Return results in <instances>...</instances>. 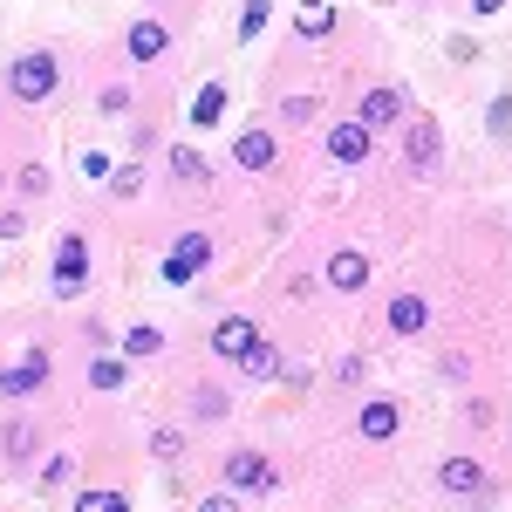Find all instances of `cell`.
Wrapping results in <instances>:
<instances>
[{"mask_svg": "<svg viewBox=\"0 0 512 512\" xmlns=\"http://www.w3.org/2000/svg\"><path fill=\"white\" fill-rule=\"evenodd\" d=\"M485 130H492V137H506V130H512V96H492V117H485Z\"/></svg>", "mask_w": 512, "mask_h": 512, "instance_id": "cell-26", "label": "cell"}, {"mask_svg": "<svg viewBox=\"0 0 512 512\" xmlns=\"http://www.w3.org/2000/svg\"><path fill=\"white\" fill-rule=\"evenodd\" d=\"M396 424H403V410L376 396V403H362V417H355V437H369V444H390Z\"/></svg>", "mask_w": 512, "mask_h": 512, "instance_id": "cell-8", "label": "cell"}, {"mask_svg": "<svg viewBox=\"0 0 512 512\" xmlns=\"http://www.w3.org/2000/svg\"><path fill=\"white\" fill-rule=\"evenodd\" d=\"M28 233V219H21V212H0V239H21Z\"/></svg>", "mask_w": 512, "mask_h": 512, "instance_id": "cell-32", "label": "cell"}, {"mask_svg": "<svg viewBox=\"0 0 512 512\" xmlns=\"http://www.w3.org/2000/svg\"><path fill=\"white\" fill-rule=\"evenodd\" d=\"M267 7H274V0H246V14H239V41H253L260 28H267Z\"/></svg>", "mask_w": 512, "mask_h": 512, "instance_id": "cell-24", "label": "cell"}, {"mask_svg": "<svg viewBox=\"0 0 512 512\" xmlns=\"http://www.w3.org/2000/svg\"><path fill=\"white\" fill-rule=\"evenodd\" d=\"M76 472V465H69V458H48V465H41V485H62V478Z\"/></svg>", "mask_w": 512, "mask_h": 512, "instance_id": "cell-30", "label": "cell"}, {"mask_svg": "<svg viewBox=\"0 0 512 512\" xmlns=\"http://www.w3.org/2000/svg\"><path fill=\"white\" fill-rule=\"evenodd\" d=\"M294 28H301L308 41H321L328 28H335V0H301V7H294Z\"/></svg>", "mask_w": 512, "mask_h": 512, "instance_id": "cell-16", "label": "cell"}, {"mask_svg": "<svg viewBox=\"0 0 512 512\" xmlns=\"http://www.w3.org/2000/svg\"><path fill=\"white\" fill-rule=\"evenodd\" d=\"M151 451H158L164 465H171V458H178V451H185V437H178V431H151Z\"/></svg>", "mask_w": 512, "mask_h": 512, "instance_id": "cell-27", "label": "cell"}, {"mask_svg": "<svg viewBox=\"0 0 512 512\" xmlns=\"http://www.w3.org/2000/svg\"><path fill=\"white\" fill-rule=\"evenodd\" d=\"M369 137H376V130H369L362 117H342L335 130H328V158L335 164H369Z\"/></svg>", "mask_w": 512, "mask_h": 512, "instance_id": "cell-7", "label": "cell"}, {"mask_svg": "<svg viewBox=\"0 0 512 512\" xmlns=\"http://www.w3.org/2000/svg\"><path fill=\"white\" fill-rule=\"evenodd\" d=\"M82 287H89V239H82V233H62L55 267H48V294H55V301H76Z\"/></svg>", "mask_w": 512, "mask_h": 512, "instance_id": "cell-1", "label": "cell"}, {"mask_svg": "<svg viewBox=\"0 0 512 512\" xmlns=\"http://www.w3.org/2000/svg\"><path fill=\"white\" fill-rule=\"evenodd\" d=\"M239 369H246V376H280V355L267 349V342H253V355H246Z\"/></svg>", "mask_w": 512, "mask_h": 512, "instance_id": "cell-23", "label": "cell"}, {"mask_svg": "<svg viewBox=\"0 0 512 512\" xmlns=\"http://www.w3.org/2000/svg\"><path fill=\"white\" fill-rule=\"evenodd\" d=\"M110 192H117V198L137 192V164H130V171H110Z\"/></svg>", "mask_w": 512, "mask_h": 512, "instance_id": "cell-31", "label": "cell"}, {"mask_svg": "<svg viewBox=\"0 0 512 512\" xmlns=\"http://www.w3.org/2000/svg\"><path fill=\"white\" fill-rule=\"evenodd\" d=\"M233 158L246 164V171H274L280 158V144H274V130H239V144H233Z\"/></svg>", "mask_w": 512, "mask_h": 512, "instance_id": "cell-10", "label": "cell"}, {"mask_svg": "<svg viewBox=\"0 0 512 512\" xmlns=\"http://www.w3.org/2000/svg\"><path fill=\"white\" fill-rule=\"evenodd\" d=\"M7 89L21 96V103H48L55 96V55H14V69H7Z\"/></svg>", "mask_w": 512, "mask_h": 512, "instance_id": "cell-2", "label": "cell"}, {"mask_svg": "<svg viewBox=\"0 0 512 512\" xmlns=\"http://www.w3.org/2000/svg\"><path fill=\"white\" fill-rule=\"evenodd\" d=\"M0 451H7L14 465H28V458L41 451V431L35 424H7V431H0Z\"/></svg>", "mask_w": 512, "mask_h": 512, "instance_id": "cell-17", "label": "cell"}, {"mask_svg": "<svg viewBox=\"0 0 512 512\" xmlns=\"http://www.w3.org/2000/svg\"><path fill=\"white\" fill-rule=\"evenodd\" d=\"M164 48H171L164 21H130V55H137V62H158Z\"/></svg>", "mask_w": 512, "mask_h": 512, "instance_id": "cell-14", "label": "cell"}, {"mask_svg": "<svg viewBox=\"0 0 512 512\" xmlns=\"http://www.w3.org/2000/svg\"><path fill=\"white\" fill-rule=\"evenodd\" d=\"M41 383H48V355H41V349H28L7 376H0V390H7V396H35Z\"/></svg>", "mask_w": 512, "mask_h": 512, "instance_id": "cell-9", "label": "cell"}, {"mask_svg": "<svg viewBox=\"0 0 512 512\" xmlns=\"http://www.w3.org/2000/svg\"><path fill=\"white\" fill-rule=\"evenodd\" d=\"M158 349H164L158 328H130V335H123V362H144V355H158Z\"/></svg>", "mask_w": 512, "mask_h": 512, "instance_id": "cell-19", "label": "cell"}, {"mask_svg": "<svg viewBox=\"0 0 512 512\" xmlns=\"http://www.w3.org/2000/svg\"><path fill=\"white\" fill-rule=\"evenodd\" d=\"M171 171H178V185H205V158H198V151H178Z\"/></svg>", "mask_w": 512, "mask_h": 512, "instance_id": "cell-25", "label": "cell"}, {"mask_svg": "<svg viewBox=\"0 0 512 512\" xmlns=\"http://www.w3.org/2000/svg\"><path fill=\"white\" fill-rule=\"evenodd\" d=\"M205 260H212V239H205V233H185L171 253H164V280H171V287H185V280L205 274Z\"/></svg>", "mask_w": 512, "mask_h": 512, "instance_id": "cell-4", "label": "cell"}, {"mask_svg": "<svg viewBox=\"0 0 512 512\" xmlns=\"http://www.w3.org/2000/svg\"><path fill=\"white\" fill-rule=\"evenodd\" d=\"M383 321H390V335H424L431 308H424V294H396L390 308H383Z\"/></svg>", "mask_w": 512, "mask_h": 512, "instance_id": "cell-12", "label": "cell"}, {"mask_svg": "<svg viewBox=\"0 0 512 512\" xmlns=\"http://www.w3.org/2000/svg\"><path fill=\"white\" fill-rule=\"evenodd\" d=\"M76 512H130V492H82Z\"/></svg>", "mask_w": 512, "mask_h": 512, "instance_id": "cell-21", "label": "cell"}, {"mask_svg": "<svg viewBox=\"0 0 512 512\" xmlns=\"http://www.w3.org/2000/svg\"><path fill=\"white\" fill-rule=\"evenodd\" d=\"M403 158L417 164V171H437L444 164V130H437V117H403Z\"/></svg>", "mask_w": 512, "mask_h": 512, "instance_id": "cell-3", "label": "cell"}, {"mask_svg": "<svg viewBox=\"0 0 512 512\" xmlns=\"http://www.w3.org/2000/svg\"><path fill=\"white\" fill-rule=\"evenodd\" d=\"M499 7H506V0H472V14H499Z\"/></svg>", "mask_w": 512, "mask_h": 512, "instance_id": "cell-34", "label": "cell"}, {"mask_svg": "<svg viewBox=\"0 0 512 512\" xmlns=\"http://www.w3.org/2000/svg\"><path fill=\"white\" fill-rule=\"evenodd\" d=\"M437 485H444V492H478L485 472H478V458H444V465H437Z\"/></svg>", "mask_w": 512, "mask_h": 512, "instance_id": "cell-15", "label": "cell"}, {"mask_svg": "<svg viewBox=\"0 0 512 512\" xmlns=\"http://www.w3.org/2000/svg\"><path fill=\"white\" fill-rule=\"evenodd\" d=\"M205 512H239V499H233V492H212V499H205Z\"/></svg>", "mask_w": 512, "mask_h": 512, "instance_id": "cell-33", "label": "cell"}, {"mask_svg": "<svg viewBox=\"0 0 512 512\" xmlns=\"http://www.w3.org/2000/svg\"><path fill=\"white\" fill-rule=\"evenodd\" d=\"M226 485H233V492H280V472L260 451H233V458H226Z\"/></svg>", "mask_w": 512, "mask_h": 512, "instance_id": "cell-5", "label": "cell"}, {"mask_svg": "<svg viewBox=\"0 0 512 512\" xmlns=\"http://www.w3.org/2000/svg\"><path fill=\"white\" fill-rule=\"evenodd\" d=\"M89 383H96V390H123V383H130V362H117V355H103V362L89 369Z\"/></svg>", "mask_w": 512, "mask_h": 512, "instance_id": "cell-20", "label": "cell"}, {"mask_svg": "<svg viewBox=\"0 0 512 512\" xmlns=\"http://www.w3.org/2000/svg\"><path fill=\"white\" fill-rule=\"evenodd\" d=\"M82 171H89V178H103V185H110V171H117V164L103 158V151H89V158H82Z\"/></svg>", "mask_w": 512, "mask_h": 512, "instance_id": "cell-29", "label": "cell"}, {"mask_svg": "<svg viewBox=\"0 0 512 512\" xmlns=\"http://www.w3.org/2000/svg\"><path fill=\"white\" fill-rule=\"evenodd\" d=\"M219 117H226V82H205L198 103H192V123H198V130H212Z\"/></svg>", "mask_w": 512, "mask_h": 512, "instance_id": "cell-18", "label": "cell"}, {"mask_svg": "<svg viewBox=\"0 0 512 512\" xmlns=\"http://www.w3.org/2000/svg\"><path fill=\"white\" fill-rule=\"evenodd\" d=\"M21 192H28V198L48 192V171H41V164H28V171H21Z\"/></svg>", "mask_w": 512, "mask_h": 512, "instance_id": "cell-28", "label": "cell"}, {"mask_svg": "<svg viewBox=\"0 0 512 512\" xmlns=\"http://www.w3.org/2000/svg\"><path fill=\"white\" fill-rule=\"evenodd\" d=\"M280 117L301 130V123H315V117H321V103H315V96H287V103H280Z\"/></svg>", "mask_w": 512, "mask_h": 512, "instance_id": "cell-22", "label": "cell"}, {"mask_svg": "<svg viewBox=\"0 0 512 512\" xmlns=\"http://www.w3.org/2000/svg\"><path fill=\"white\" fill-rule=\"evenodd\" d=\"M253 342H260V321H246V315H226L212 328V355H219V362H246Z\"/></svg>", "mask_w": 512, "mask_h": 512, "instance_id": "cell-6", "label": "cell"}, {"mask_svg": "<svg viewBox=\"0 0 512 512\" xmlns=\"http://www.w3.org/2000/svg\"><path fill=\"white\" fill-rule=\"evenodd\" d=\"M328 287H342V294H362V287H369V260H362L355 246H342V253L328 260Z\"/></svg>", "mask_w": 512, "mask_h": 512, "instance_id": "cell-13", "label": "cell"}, {"mask_svg": "<svg viewBox=\"0 0 512 512\" xmlns=\"http://www.w3.org/2000/svg\"><path fill=\"white\" fill-rule=\"evenodd\" d=\"M403 110H410V103H403V96H396V89H369V96H362V110H355V117L369 123V130H390V123H403Z\"/></svg>", "mask_w": 512, "mask_h": 512, "instance_id": "cell-11", "label": "cell"}]
</instances>
